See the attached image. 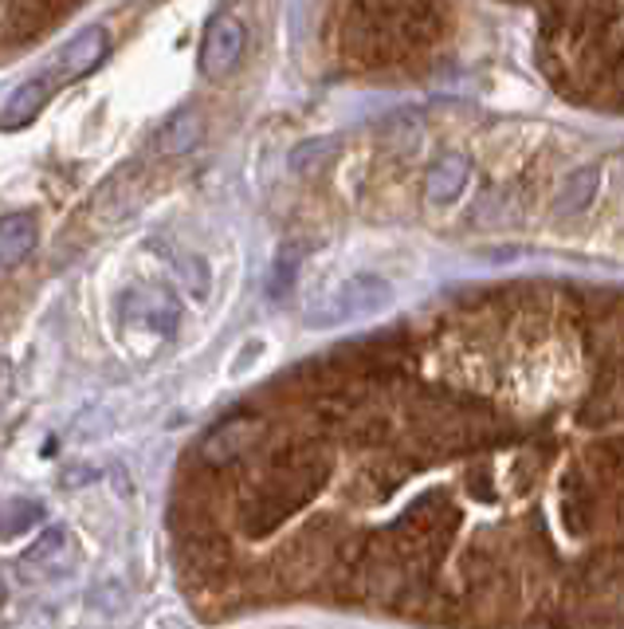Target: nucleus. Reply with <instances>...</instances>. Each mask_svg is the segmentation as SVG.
Returning <instances> with one entry per match:
<instances>
[{
  "instance_id": "f257e3e1",
  "label": "nucleus",
  "mask_w": 624,
  "mask_h": 629,
  "mask_svg": "<svg viewBox=\"0 0 624 629\" xmlns=\"http://www.w3.org/2000/svg\"><path fill=\"white\" fill-rule=\"evenodd\" d=\"M436 32V0H358L349 9V43L366 60L409 52Z\"/></svg>"
},
{
  "instance_id": "f03ea898",
  "label": "nucleus",
  "mask_w": 624,
  "mask_h": 629,
  "mask_svg": "<svg viewBox=\"0 0 624 629\" xmlns=\"http://www.w3.org/2000/svg\"><path fill=\"white\" fill-rule=\"evenodd\" d=\"M393 307V284L381 279L378 272H354L330 291L327 300L315 303L307 311L310 327H339V323L369 319V315H381V311Z\"/></svg>"
},
{
  "instance_id": "7ed1b4c3",
  "label": "nucleus",
  "mask_w": 624,
  "mask_h": 629,
  "mask_svg": "<svg viewBox=\"0 0 624 629\" xmlns=\"http://www.w3.org/2000/svg\"><path fill=\"white\" fill-rule=\"evenodd\" d=\"M247 48V24L235 21L232 12H220L213 24H208L205 40H201V72L208 79H225L240 67Z\"/></svg>"
},
{
  "instance_id": "20e7f679",
  "label": "nucleus",
  "mask_w": 624,
  "mask_h": 629,
  "mask_svg": "<svg viewBox=\"0 0 624 629\" xmlns=\"http://www.w3.org/2000/svg\"><path fill=\"white\" fill-rule=\"evenodd\" d=\"M106 52H111V32H106V28L79 32V36L63 43L60 55H55L52 79H60V83L79 79V75H87L91 67H99V63L106 60Z\"/></svg>"
},
{
  "instance_id": "39448f33",
  "label": "nucleus",
  "mask_w": 624,
  "mask_h": 629,
  "mask_svg": "<svg viewBox=\"0 0 624 629\" xmlns=\"http://www.w3.org/2000/svg\"><path fill=\"white\" fill-rule=\"evenodd\" d=\"M468 181H471V162L463 154H448L429 169L424 193H429V201H436V205H451V201L468 189Z\"/></svg>"
},
{
  "instance_id": "423d86ee",
  "label": "nucleus",
  "mask_w": 624,
  "mask_h": 629,
  "mask_svg": "<svg viewBox=\"0 0 624 629\" xmlns=\"http://www.w3.org/2000/svg\"><path fill=\"white\" fill-rule=\"evenodd\" d=\"M48 91H52V79H28L21 83V87H12V95L4 99V130H21V126H28L36 114L43 111V103H48Z\"/></svg>"
},
{
  "instance_id": "0eeeda50",
  "label": "nucleus",
  "mask_w": 624,
  "mask_h": 629,
  "mask_svg": "<svg viewBox=\"0 0 624 629\" xmlns=\"http://www.w3.org/2000/svg\"><path fill=\"white\" fill-rule=\"evenodd\" d=\"M36 240H40L36 217L31 213H9L4 225H0V260H4V268H16L21 260H28Z\"/></svg>"
},
{
  "instance_id": "6e6552de",
  "label": "nucleus",
  "mask_w": 624,
  "mask_h": 629,
  "mask_svg": "<svg viewBox=\"0 0 624 629\" xmlns=\"http://www.w3.org/2000/svg\"><path fill=\"white\" fill-rule=\"evenodd\" d=\"M597 186H601V169H597V165L573 169L562 181V193L553 201V213H558V217H577V213H585V209L594 205Z\"/></svg>"
},
{
  "instance_id": "1a4fd4ad",
  "label": "nucleus",
  "mask_w": 624,
  "mask_h": 629,
  "mask_svg": "<svg viewBox=\"0 0 624 629\" xmlns=\"http://www.w3.org/2000/svg\"><path fill=\"white\" fill-rule=\"evenodd\" d=\"M256 433H259V422H247V417L225 422L205 441V461H213V465H225V461H232V456L240 453V449H247Z\"/></svg>"
},
{
  "instance_id": "9d476101",
  "label": "nucleus",
  "mask_w": 624,
  "mask_h": 629,
  "mask_svg": "<svg viewBox=\"0 0 624 629\" xmlns=\"http://www.w3.org/2000/svg\"><path fill=\"white\" fill-rule=\"evenodd\" d=\"M123 311L130 315V319H138V323H145L150 330H157V335H174L177 323H181V311H177V303L169 300V295H150V300L130 295Z\"/></svg>"
},
{
  "instance_id": "9b49d317",
  "label": "nucleus",
  "mask_w": 624,
  "mask_h": 629,
  "mask_svg": "<svg viewBox=\"0 0 624 629\" xmlns=\"http://www.w3.org/2000/svg\"><path fill=\"white\" fill-rule=\"evenodd\" d=\"M48 519V507L40 500H31V495H12L9 504H4V543H16V539L31 536L36 527H43Z\"/></svg>"
},
{
  "instance_id": "f8f14e48",
  "label": "nucleus",
  "mask_w": 624,
  "mask_h": 629,
  "mask_svg": "<svg viewBox=\"0 0 624 629\" xmlns=\"http://www.w3.org/2000/svg\"><path fill=\"white\" fill-rule=\"evenodd\" d=\"M63 551H67V531H63V527H48L36 543H28V551L21 555V567L24 570H48L60 563Z\"/></svg>"
},
{
  "instance_id": "ddd939ff",
  "label": "nucleus",
  "mask_w": 624,
  "mask_h": 629,
  "mask_svg": "<svg viewBox=\"0 0 624 629\" xmlns=\"http://www.w3.org/2000/svg\"><path fill=\"white\" fill-rule=\"evenodd\" d=\"M267 354V339H259V335H252V339H244L240 347L232 351V358H228V370L225 378L228 382H240V378H247V374L256 370L259 362H264Z\"/></svg>"
},
{
  "instance_id": "4468645a",
  "label": "nucleus",
  "mask_w": 624,
  "mask_h": 629,
  "mask_svg": "<svg viewBox=\"0 0 624 629\" xmlns=\"http://www.w3.org/2000/svg\"><path fill=\"white\" fill-rule=\"evenodd\" d=\"M196 138H201V123H196V114H184L174 126H165L162 154H184L189 146H196Z\"/></svg>"
},
{
  "instance_id": "2eb2a0df",
  "label": "nucleus",
  "mask_w": 624,
  "mask_h": 629,
  "mask_svg": "<svg viewBox=\"0 0 624 629\" xmlns=\"http://www.w3.org/2000/svg\"><path fill=\"white\" fill-rule=\"evenodd\" d=\"M177 276H181L184 291L193 295V300H205L208 288H213V276H208V264L201 256H181L177 260Z\"/></svg>"
},
{
  "instance_id": "dca6fc26",
  "label": "nucleus",
  "mask_w": 624,
  "mask_h": 629,
  "mask_svg": "<svg viewBox=\"0 0 624 629\" xmlns=\"http://www.w3.org/2000/svg\"><path fill=\"white\" fill-rule=\"evenodd\" d=\"M295 272H298L295 252H291V248H283V252H279V260H276V272H271V295H276V300L291 291V284H295Z\"/></svg>"
},
{
  "instance_id": "f3484780",
  "label": "nucleus",
  "mask_w": 624,
  "mask_h": 629,
  "mask_svg": "<svg viewBox=\"0 0 624 629\" xmlns=\"http://www.w3.org/2000/svg\"><path fill=\"white\" fill-rule=\"evenodd\" d=\"M327 150H334V142H330V138H322V142H303L295 154H291V169H307V165H318Z\"/></svg>"
}]
</instances>
